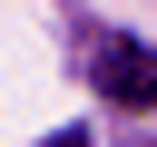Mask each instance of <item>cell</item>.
<instances>
[{"mask_svg":"<svg viewBox=\"0 0 157 147\" xmlns=\"http://www.w3.org/2000/svg\"><path fill=\"white\" fill-rule=\"evenodd\" d=\"M88 78H98V98H118V108H157V49H137V39H98Z\"/></svg>","mask_w":157,"mask_h":147,"instance_id":"obj_1","label":"cell"},{"mask_svg":"<svg viewBox=\"0 0 157 147\" xmlns=\"http://www.w3.org/2000/svg\"><path fill=\"white\" fill-rule=\"evenodd\" d=\"M49 147H88V137H78V127H59V137H49Z\"/></svg>","mask_w":157,"mask_h":147,"instance_id":"obj_2","label":"cell"}]
</instances>
